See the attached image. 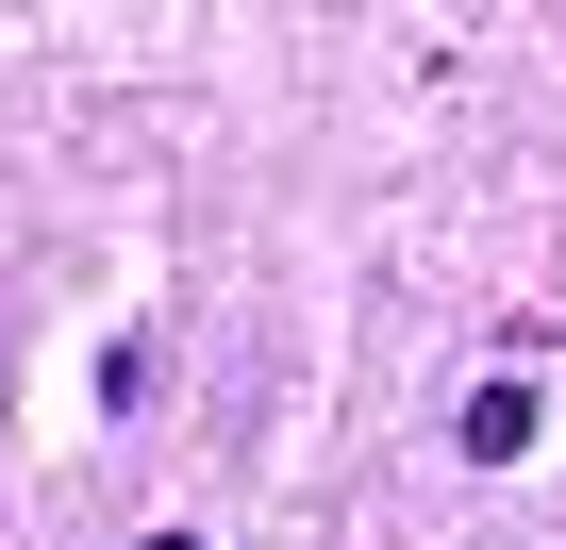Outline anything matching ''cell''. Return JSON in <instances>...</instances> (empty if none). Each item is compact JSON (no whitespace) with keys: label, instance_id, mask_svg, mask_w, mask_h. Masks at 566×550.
Masks as SVG:
<instances>
[{"label":"cell","instance_id":"obj_1","mask_svg":"<svg viewBox=\"0 0 566 550\" xmlns=\"http://www.w3.org/2000/svg\"><path fill=\"white\" fill-rule=\"evenodd\" d=\"M533 434H549L533 367H483V384H467V417H450V450H467V467H533Z\"/></svg>","mask_w":566,"mask_h":550},{"label":"cell","instance_id":"obj_2","mask_svg":"<svg viewBox=\"0 0 566 550\" xmlns=\"http://www.w3.org/2000/svg\"><path fill=\"white\" fill-rule=\"evenodd\" d=\"M84 401H101V417H150V334H101V367H84Z\"/></svg>","mask_w":566,"mask_h":550},{"label":"cell","instance_id":"obj_3","mask_svg":"<svg viewBox=\"0 0 566 550\" xmlns=\"http://www.w3.org/2000/svg\"><path fill=\"white\" fill-rule=\"evenodd\" d=\"M134 550H217V533H134Z\"/></svg>","mask_w":566,"mask_h":550}]
</instances>
